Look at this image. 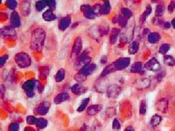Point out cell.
Instances as JSON below:
<instances>
[{
	"label": "cell",
	"mask_w": 175,
	"mask_h": 131,
	"mask_svg": "<svg viewBox=\"0 0 175 131\" xmlns=\"http://www.w3.org/2000/svg\"><path fill=\"white\" fill-rule=\"evenodd\" d=\"M147 112V103L145 100H142L139 106V113L141 115H145Z\"/></svg>",
	"instance_id": "36"
},
{
	"label": "cell",
	"mask_w": 175,
	"mask_h": 131,
	"mask_svg": "<svg viewBox=\"0 0 175 131\" xmlns=\"http://www.w3.org/2000/svg\"><path fill=\"white\" fill-rule=\"evenodd\" d=\"M11 23L14 28H18L21 25V20L17 12L14 11L11 16Z\"/></svg>",
	"instance_id": "19"
},
{
	"label": "cell",
	"mask_w": 175,
	"mask_h": 131,
	"mask_svg": "<svg viewBox=\"0 0 175 131\" xmlns=\"http://www.w3.org/2000/svg\"><path fill=\"white\" fill-rule=\"evenodd\" d=\"M99 31L101 36L107 35L109 32V28L106 26H100L99 27Z\"/></svg>",
	"instance_id": "39"
},
{
	"label": "cell",
	"mask_w": 175,
	"mask_h": 131,
	"mask_svg": "<svg viewBox=\"0 0 175 131\" xmlns=\"http://www.w3.org/2000/svg\"><path fill=\"white\" fill-rule=\"evenodd\" d=\"M92 60V57L89 55L87 51H84L77 58V61L75 64V68L76 69H81L85 66L90 64Z\"/></svg>",
	"instance_id": "3"
},
{
	"label": "cell",
	"mask_w": 175,
	"mask_h": 131,
	"mask_svg": "<svg viewBox=\"0 0 175 131\" xmlns=\"http://www.w3.org/2000/svg\"><path fill=\"white\" fill-rule=\"evenodd\" d=\"M46 37L45 31L42 28H37L33 30L31 36V46L35 51H41Z\"/></svg>",
	"instance_id": "1"
},
{
	"label": "cell",
	"mask_w": 175,
	"mask_h": 131,
	"mask_svg": "<svg viewBox=\"0 0 175 131\" xmlns=\"http://www.w3.org/2000/svg\"><path fill=\"white\" fill-rule=\"evenodd\" d=\"M145 68L148 71L156 72L160 69L161 65L157 59L152 58L145 64Z\"/></svg>",
	"instance_id": "7"
},
{
	"label": "cell",
	"mask_w": 175,
	"mask_h": 131,
	"mask_svg": "<svg viewBox=\"0 0 175 131\" xmlns=\"http://www.w3.org/2000/svg\"><path fill=\"white\" fill-rule=\"evenodd\" d=\"M71 17L70 16H67L60 19L58 25L59 29L61 30H66L69 27L71 23Z\"/></svg>",
	"instance_id": "14"
},
{
	"label": "cell",
	"mask_w": 175,
	"mask_h": 131,
	"mask_svg": "<svg viewBox=\"0 0 175 131\" xmlns=\"http://www.w3.org/2000/svg\"><path fill=\"white\" fill-rule=\"evenodd\" d=\"M130 62L129 58H120L113 62L116 71H121L127 68Z\"/></svg>",
	"instance_id": "5"
},
{
	"label": "cell",
	"mask_w": 175,
	"mask_h": 131,
	"mask_svg": "<svg viewBox=\"0 0 175 131\" xmlns=\"http://www.w3.org/2000/svg\"><path fill=\"white\" fill-rule=\"evenodd\" d=\"M138 48H139L138 43H137V42H133L130 44L129 47V49H128L129 52L131 54H134L138 50Z\"/></svg>",
	"instance_id": "32"
},
{
	"label": "cell",
	"mask_w": 175,
	"mask_h": 131,
	"mask_svg": "<svg viewBox=\"0 0 175 131\" xmlns=\"http://www.w3.org/2000/svg\"><path fill=\"white\" fill-rule=\"evenodd\" d=\"M114 23H119L120 24V25L122 27H125L127 24V22H128V19L125 18L123 16H117L116 17H115L114 20L113 21Z\"/></svg>",
	"instance_id": "22"
},
{
	"label": "cell",
	"mask_w": 175,
	"mask_h": 131,
	"mask_svg": "<svg viewBox=\"0 0 175 131\" xmlns=\"http://www.w3.org/2000/svg\"><path fill=\"white\" fill-rule=\"evenodd\" d=\"M70 98V96L67 93H61L58 94L54 98V102L56 104H60L68 100Z\"/></svg>",
	"instance_id": "15"
},
{
	"label": "cell",
	"mask_w": 175,
	"mask_h": 131,
	"mask_svg": "<svg viewBox=\"0 0 175 131\" xmlns=\"http://www.w3.org/2000/svg\"><path fill=\"white\" fill-rule=\"evenodd\" d=\"M112 126H113V130H119L121 128L120 124L119 121L117 119H115L113 120Z\"/></svg>",
	"instance_id": "44"
},
{
	"label": "cell",
	"mask_w": 175,
	"mask_h": 131,
	"mask_svg": "<svg viewBox=\"0 0 175 131\" xmlns=\"http://www.w3.org/2000/svg\"><path fill=\"white\" fill-rule=\"evenodd\" d=\"M131 72L132 73H141L143 72L142 64L141 62H135L131 67Z\"/></svg>",
	"instance_id": "24"
},
{
	"label": "cell",
	"mask_w": 175,
	"mask_h": 131,
	"mask_svg": "<svg viewBox=\"0 0 175 131\" xmlns=\"http://www.w3.org/2000/svg\"><path fill=\"white\" fill-rule=\"evenodd\" d=\"M170 50V46L169 45L167 44H164L162 45H161L159 51L160 53L162 54H165L166 52H168V51Z\"/></svg>",
	"instance_id": "38"
},
{
	"label": "cell",
	"mask_w": 175,
	"mask_h": 131,
	"mask_svg": "<svg viewBox=\"0 0 175 131\" xmlns=\"http://www.w3.org/2000/svg\"><path fill=\"white\" fill-rule=\"evenodd\" d=\"M47 5V1H39L36 4V8L38 11H41Z\"/></svg>",
	"instance_id": "35"
},
{
	"label": "cell",
	"mask_w": 175,
	"mask_h": 131,
	"mask_svg": "<svg viewBox=\"0 0 175 131\" xmlns=\"http://www.w3.org/2000/svg\"><path fill=\"white\" fill-rule=\"evenodd\" d=\"M37 119L38 118H36L34 116H28L26 118V122L29 125H36Z\"/></svg>",
	"instance_id": "41"
},
{
	"label": "cell",
	"mask_w": 175,
	"mask_h": 131,
	"mask_svg": "<svg viewBox=\"0 0 175 131\" xmlns=\"http://www.w3.org/2000/svg\"><path fill=\"white\" fill-rule=\"evenodd\" d=\"M19 126L16 123H11L8 127V131H19Z\"/></svg>",
	"instance_id": "42"
},
{
	"label": "cell",
	"mask_w": 175,
	"mask_h": 131,
	"mask_svg": "<svg viewBox=\"0 0 175 131\" xmlns=\"http://www.w3.org/2000/svg\"><path fill=\"white\" fill-rule=\"evenodd\" d=\"M8 58V55H3L0 58V66H1V67H3V65L5 64V63L6 62Z\"/></svg>",
	"instance_id": "46"
},
{
	"label": "cell",
	"mask_w": 175,
	"mask_h": 131,
	"mask_svg": "<svg viewBox=\"0 0 175 131\" xmlns=\"http://www.w3.org/2000/svg\"><path fill=\"white\" fill-rule=\"evenodd\" d=\"M151 11H152V8L149 5H148L145 11L144 12V13L142 14V15L140 17V22L143 23L146 20L147 18L150 15V13H151Z\"/></svg>",
	"instance_id": "29"
},
{
	"label": "cell",
	"mask_w": 175,
	"mask_h": 131,
	"mask_svg": "<svg viewBox=\"0 0 175 131\" xmlns=\"http://www.w3.org/2000/svg\"><path fill=\"white\" fill-rule=\"evenodd\" d=\"M120 29L117 28H113L111 31L110 35V43L111 44L115 43L117 40L118 36L120 33Z\"/></svg>",
	"instance_id": "21"
},
{
	"label": "cell",
	"mask_w": 175,
	"mask_h": 131,
	"mask_svg": "<svg viewBox=\"0 0 175 131\" xmlns=\"http://www.w3.org/2000/svg\"><path fill=\"white\" fill-rule=\"evenodd\" d=\"M124 131H134V129L131 126H129L125 129Z\"/></svg>",
	"instance_id": "48"
},
{
	"label": "cell",
	"mask_w": 175,
	"mask_h": 131,
	"mask_svg": "<svg viewBox=\"0 0 175 131\" xmlns=\"http://www.w3.org/2000/svg\"><path fill=\"white\" fill-rule=\"evenodd\" d=\"M171 23H172V26H173V27L174 28V29H175V18H174L172 21V22H171Z\"/></svg>",
	"instance_id": "52"
},
{
	"label": "cell",
	"mask_w": 175,
	"mask_h": 131,
	"mask_svg": "<svg viewBox=\"0 0 175 131\" xmlns=\"http://www.w3.org/2000/svg\"><path fill=\"white\" fill-rule=\"evenodd\" d=\"M96 68V65L94 64H89L85 66L83 68H81L78 72L81 74L83 76L87 78L88 76L90 75L93 73V72L95 70Z\"/></svg>",
	"instance_id": "11"
},
{
	"label": "cell",
	"mask_w": 175,
	"mask_h": 131,
	"mask_svg": "<svg viewBox=\"0 0 175 131\" xmlns=\"http://www.w3.org/2000/svg\"><path fill=\"white\" fill-rule=\"evenodd\" d=\"M47 5L53 11L55 8V2L54 1H47Z\"/></svg>",
	"instance_id": "45"
},
{
	"label": "cell",
	"mask_w": 175,
	"mask_h": 131,
	"mask_svg": "<svg viewBox=\"0 0 175 131\" xmlns=\"http://www.w3.org/2000/svg\"><path fill=\"white\" fill-rule=\"evenodd\" d=\"M24 131H35V130L33 128H32V127H26V128H25V130Z\"/></svg>",
	"instance_id": "49"
},
{
	"label": "cell",
	"mask_w": 175,
	"mask_h": 131,
	"mask_svg": "<svg viewBox=\"0 0 175 131\" xmlns=\"http://www.w3.org/2000/svg\"><path fill=\"white\" fill-rule=\"evenodd\" d=\"M43 18L46 21H51L55 19L56 16L54 13L53 11L49 9L44 12L43 14Z\"/></svg>",
	"instance_id": "20"
},
{
	"label": "cell",
	"mask_w": 175,
	"mask_h": 131,
	"mask_svg": "<svg viewBox=\"0 0 175 131\" xmlns=\"http://www.w3.org/2000/svg\"><path fill=\"white\" fill-rule=\"evenodd\" d=\"M6 4L7 5L8 7L12 10H14L17 6V2L14 0L7 1L6 2Z\"/></svg>",
	"instance_id": "40"
},
{
	"label": "cell",
	"mask_w": 175,
	"mask_h": 131,
	"mask_svg": "<svg viewBox=\"0 0 175 131\" xmlns=\"http://www.w3.org/2000/svg\"><path fill=\"white\" fill-rule=\"evenodd\" d=\"M161 121H162L161 117L158 114H156V115H154L151 118L150 121V124L152 127H157L161 123Z\"/></svg>",
	"instance_id": "25"
},
{
	"label": "cell",
	"mask_w": 175,
	"mask_h": 131,
	"mask_svg": "<svg viewBox=\"0 0 175 131\" xmlns=\"http://www.w3.org/2000/svg\"><path fill=\"white\" fill-rule=\"evenodd\" d=\"M65 78V71L64 69H60L55 76V80L57 82H60Z\"/></svg>",
	"instance_id": "28"
},
{
	"label": "cell",
	"mask_w": 175,
	"mask_h": 131,
	"mask_svg": "<svg viewBox=\"0 0 175 131\" xmlns=\"http://www.w3.org/2000/svg\"><path fill=\"white\" fill-rule=\"evenodd\" d=\"M172 6V8H174V9H175V1H172L171 3V4H170Z\"/></svg>",
	"instance_id": "51"
},
{
	"label": "cell",
	"mask_w": 175,
	"mask_h": 131,
	"mask_svg": "<svg viewBox=\"0 0 175 131\" xmlns=\"http://www.w3.org/2000/svg\"><path fill=\"white\" fill-rule=\"evenodd\" d=\"M107 62V57L106 56H103L100 59V62L102 64H105Z\"/></svg>",
	"instance_id": "47"
},
{
	"label": "cell",
	"mask_w": 175,
	"mask_h": 131,
	"mask_svg": "<svg viewBox=\"0 0 175 131\" xmlns=\"http://www.w3.org/2000/svg\"><path fill=\"white\" fill-rule=\"evenodd\" d=\"M121 12H122L123 16L127 19L130 18L132 15V13L131 10L127 8H123L121 10Z\"/></svg>",
	"instance_id": "37"
},
{
	"label": "cell",
	"mask_w": 175,
	"mask_h": 131,
	"mask_svg": "<svg viewBox=\"0 0 175 131\" xmlns=\"http://www.w3.org/2000/svg\"><path fill=\"white\" fill-rule=\"evenodd\" d=\"M83 48V42L81 38H77L73 44L72 51H71V56L76 57L78 55L81 51Z\"/></svg>",
	"instance_id": "6"
},
{
	"label": "cell",
	"mask_w": 175,
	"mask_h": 131,
	"mask_svg": "<svg viewBox=\"0 0 175 131\" xmlns=\"http://www.w3.org/2000/svg\"><path fill=\"white\" fill-rule=\"evenodd\" d=\"M168 101L167 99L163 98H161V100H159L156 104V108L163 113H165L168 108Z\"/></svg>",
	"instance_id": "13"
},
{
	"label": "cell",
	"mask_w": 175,
	"mask_h": 131,
	"mask_svg": "<svg viewBox=\"0 0 175 131\" xmlns=\"http://www.w3.org/2000/svg\"><path fill=\"white\" fill-rule=\"evenodd\" d=\"M110 11V4L107 1H105L103 5H101V14L107 15Z\"/></svg>",
	"instance_id": "26"
},
{
	"label": "cell",
	"mask_w": 175,
	"mask_h": 131,
	"mask_svg": "<svg viewBox=\"0 0 175 131\" xmlns=\"http://www.w3.org/2000/svg\"><path fill=\"white\" fill-rule=\"evenodd\" d=\"M89 102V98H86L84 100H83L81 105L79 106V107L77 109V111L78 112H82L84 111L86 108V107L87 106L88 103Z\"/></svg>",
	"instance_id": "33"
},
{
	"label": "cell",
	"mask_w": 175,
	"mask_h": 131,
	"mask_svg": "<svg viewBox=\"0 0 175 131\" xmlns=\"http://www.w3.org/2000/svg\"><path fill=\"white\" fill-rule=\"evenodd\" d=\"M164 27L167 29H169L171 27V24L169 22H166L164 23Z\"/></svg>",
	"instance_id": "50"
},
{
	"label": "cell",
	"mask_w": 175,
	"mask_h": 131,
	"mask_svg": "<svg viewBox=\"0 0 175 131\" xmlns=\"http://www.w3.org/2000/svg\"><path fill=\"white\" fill-rule=\"evenodd\" d=\"M161 39V36L159 33L157 32H153L149 34L148 36V40L149 43L152 44L156 43Z\"/></svg>",
	"instance_id": "23"
},
{
	"label": "cell",
	"mask_w": 175,
	"mask_h": 131,
	"mask_svg": "<svg viewBox=\"0 0 175 131\" xmlns=\"http://www.w3.org/2000/svg\"><path fill=\"white\" fill-rule=\"evenodd\" d=\"M50 108V104L47 102H42L40 103L35 109V113L38 115H46Z\"/></svg>",
	"instance_id": "9"
},
{
	"label": "cell",
	"mask_w": 175,
	"mask_h": 131,
	"mask_svg": "<svg viewBox=\"0 0 175 131\" xmlns=\"http://www.w3.org/2000/svg\"><path fill=\"white\" fill-rule=\"evenodd\" d=\"M92 8L95 15H99L101 14V5L100 4L95 5L92 7Z\"/></svg>",
	"instance_id": "43"
},
{
	"label": "cell",
	"mask_w": 175,
	"mask_h": 131,
	"mask_svg": "<svg viewBox=\"0 0 175 131\" xmlns=\"http://www.w3.org/2000/svg\"><path fill=\"white\" fill-rule=\"evenodd\" d=\"M151 81L147 78H142L137 79L135 82V86L138 90H144L149 87Z\"/></svg>",
	"instance_id": "8"
},
{
	"label": "cell",
	"mask_w": 175,
	"mask_h": 131,
	"mask_svg": "<svg viewBox=\"0 0 175 131\" xmlns=\"http://www.w3.org/2000/svg\"><path fill=\"white\" fill-rule=\"evenodd\" d=\"M36 85V81L35 80H29L25 82L22 85L23 89L29 97H32L34 96V90Z\"/></svg>",
	"instance_id": "4"
},
{
	"label": "cell",
	"mask_w": 175,
	"mask_h": 131,
	"mask_svg": "<svg viewBox=\"0 0 175 131\" xmlns=\"http://www.w3.org/2000/svg\"><path fill=\"white\" fill-rule=\"evenodd\" d=\"M116 71V69L115 68V67H114V65L113 64H111L110 65H108L107 67H106L103 71V72H102L101 74V76L102 77H103V76H105L106 75H107L108 74H111L113 72Z\"/></svg>",
	"instance_id": "27"
},
{
	"label": "cell",
	"mask_w": 175,
	"mask_h": 131,
	"mask_svg": "<svg viewBox=\"0 0 175 131\" xmlns=\"http://www.w3.org/2000/svg\"><path fill=\"white\" fill-rule=\"evenodd\" d=\"M1 33L5 37H14L16 35V32L12 26H5L2 28Z\"/></svg>",
	"instance_id": "18"
},
{
	"label": "cell",
	"mask_w": 175,
	"mask_h": 131,
	"mask_svg": "<svg viewBox=\"0 0 175 131\" xmlns=\"http://www.w3.org/2000/svg\"><path fill=\"white\" fill-rule=\"evenodd\" d=\"M35 125L36 126L37 128H38L39 129H43L47 127V121L46 120L44 119L43 118H38Z\"/></svg>",
	"instance_id": "31"
},
{
	"label": "cell",
	"mask_w": 175,
	"mask_h": 131,
	"mask_svg": "<svg viewBox=\"0 0 175 131\" xmlns=\"http://www.w3.org/2000/svg\"><path fill=\"white\" fill-rule=\"evenodd\" d=\"M164 61L165 64L169 67H173L175 65V58L171 55H165L164 58Z\"/></svg>",
	"instance_id": "30"
},
{
	"label": "cell",
	"mask_w": 175,
	"mask_h": 131,
	"mask_svg": "<svg viewBox=\"0 0 175 131\" xmlns=\"http://www.w3.org/2000/svg\"><path fill=\"white\" fill-rule=\"evenodd\" d=\"M165 11V8L164 6L162 4H159L157 5V8H156V11H155V15L157 16H162Z\"/></svg>",
	"instance_id": "34"
},
{
	"label": "cell",
	"mask_w": 175,
	"mask_h": 131,
	"mask_svg": "<svg viewBox=\"0 0 175 131\" xmlns=\"http://www.w3.org/2000/svg\"><path fill=\"white\" fill-rule=\"evenodd\" d=\"M15 61L17 65L22 68H27L31 65V59L30 57L28 54L23 52L16 54Z\"/></svg>",
	"instance_id": "2"
},
{
	"label": "cell",
	"mask_w": 175,
	"mask_h": 131,
	"mask_svg": "<svg viewBox=\"0 0 175 131\" xmlns=\"http://www.w3.org/2000/svg\"><path fill=\"white\" fill-rule=\"evenodd\" d=\"M71 91L74 94L80 96L87 91V88L80 84H75L71 88Z\"/></svg>",
	"instance_id": "16"
},
{
	"label": "cell",
	"mask_w": 175,
	"mask_h": 131,
	"mask_svg": "<svg viewBox=\"0 0 175 131\" xmlns=\"http://www.w3.org/2000/svg\"><path fill=\"white\" fill-rule=\"evenodd\" d=\"M121 91V88L117 85L109 86L107 90V94L109 97L115 98L118 96Z\"/></svg>",
	"instance_id": "12"
},
{
	"label": "cell",
	"mask_w": 175,
	"mask_h": 131,
	"mask_svg": "<svg viewBox=\"0 0 175 131\" xmlns=\"http://www.w3.org/2000/svg\"><path fill=\"white\" fill-rule=\"evenodd\" d=\"M81 10L83 12L85 18L89 19H93L96 16L92 7L89 5H83L81 6Z\"/></svg>",
	"instance_id": "10"
},
{
	"label": "cell",
	"mask_w": 175,
	"mask_h": 131,
	"mask_svg": "<svg viewBox=\"0 0 175 131\" xmlns=\"http://www.w3.org/2000/svg\"><path fill=\"white\" fill-rule=\"evenodd\" d=\"M102 109V106L100 104L91 105L87 109V114L90 116H93L99 113Z\"/></svg>",
	"instance_id": "17"
}]
</instances>
